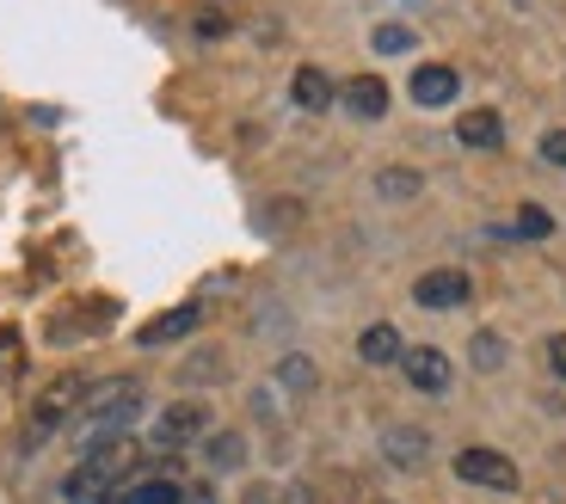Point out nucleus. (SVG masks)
Wrapping results in <instances>:
<instances>
[{"mask_svg": "<svg viewBox=\"0 0 566 504\" xmlns=\"http://www.w3.org/2000/svg\"><path fill=\"white\" fill-rule=\"evenodd\" d=\"M455 480H468V486H486V492H517V462L511 455H499V449H462L455 455Z\"/></svg>", "mask_w": 566, "mask_h": 504, "instance_id": "20e7f679", "label": "nucleus"}, {"mask_svg": "<svg viewBox=\"0 0 566 504\" xmlns=\"http://www.w3.org/2000/svg\"><path fill=\"white\" fill-rule=\"evenodd\" d=\"M542 160H548V167H566V129H548V136H542Z\"/></svg>", "mask_w": 566, "mask_h": 504, "instance_id": "5701e85b", "label": "nucleus"}, {"mask_svg": "<svg viewBox=\"0 0 566 504\" xmlns=\"http://www.w3.org/2000/svg\"><path fill=\"white\" fill-rule=\"evenodd\" d=\"M290 98H296L302 112H326V105L339 98V86L326 81V69H296V81H290Z\"/></svg>", "mask_w": 566, "mask_h": 504, "instance_id": "ddd939ff", "label": "nucleus"}, {"mask_svg": "<svg viewBox=\"0 0 566 504\" xmlns=\"http://www.w3.org/2000/svg\"><path fill=\"white\" fill-rule=\"evenodd\" d=\"M382 455H388V468H424L431 462V437L419 431V424H395V431H382Z\"/></svg>", "mask_w": 566, "mask_h": 504, "instance_id": "6e6552de", "label": "nucleus"}, {"mask_svg": "<svg viewBox=\"0 0 566 504\" xmlns=\"http://www.w3.org/2000/svg\"><path fill=\"white\" fill-rule=\"evenodd\" d=\"M136 462H142L136 437H117V443L86 449L81 462L69 468V480H62V498L69 504H117V486L136 474Z\"/></svg>", "mask_w": 566, "mask_h": 504, "instance_id": "f03ea898", "label": "nucleus"}, {"mask_svg": "<svg viewBox=\"0 0 566 504\" xmlns=\"http://www.w3.org/2000/svg\"><path fill=\"white\" fill-rule=\"evenodd\" d=\"M455 93H462V74L455 69H443V62L412 69V105H450Z\"/></svg>", "mask_w": 566, "mask_h": 504, "instance_id": "9d476101", "label": "nucleus"}, {"mask_svg": "<svg viewBox=\"0 0 566 504\" xmlns=\"http://www.w3.org/2000/svg\"><path fill=\"white\" fill-rule=\"evenodd\" d=\"M357 357H364V364H400V357H407V345H400V333L388 321H376V326H364V338H357Z\"/></svg>", "mask_w": 566, "mask_h": 504, "instance_id": "f8f14e48", "label": "nucleus"}, {"mask_svg": "<svg viewBox=\"0 0 566 504\" xmlns=\"http://www.w3.org/2000/svg\"><path fill=\"white\" fill-rule=\"evenodd\" d=\"M376 191H382V197H419V172H412V167H388V172H376Z\"/></svg>", "mask_w": 566, "mask_h": 504, "instance_id": "a211bd4d", "label": "nucleus"}, {"mask_svg": "<svg viewBox=\"0 0 566 504\" xmlns=\"http://www.w3.org/2000/svg\"><path fill=\"white\" fill-rule=\"evenodd\" d=\"M376 50H382V56H400V50H412V31L407 25H376Z\"/></svg>", "mask_w": 566, "mask_h": 504, "instance_id": "412c9836", "label": "nucleus"}, {"mask_svg": "<svg viewBox=\"0 0 566 504\" xmlns=\"http://www.w3.org/2000/svg\"><path fill=\"white\" fill-rule=\"evenodd\" d=\"M412 302H419V308H462L468 271H424V277L412 283Z\"/></svg>", "mask_w": 566, "mask_h": 504, "instance_id": "0eeeda50", "label": "nucleus"}, {"mask_svg": "<svg viewBox=\"0 0 566 504\" xmlns=\"http://www.w3.org/2000/svg\"><path fill=\"white\" fill-rule=\"evenodd\" d=\"M468 357H474V369H481V376H493V369H505L511 345H505L499 333H474V345H468Z\"/></svg>", "mask_w": 566, "mask_h": 504, "instance_id": "dca6fc26", "label": "nucleus"}, {"mask_svg": "<svg viewBox=\"0 0 566 504\" xmlns=\"http://www.w3.org/2000/svg\"><path fill=\"white\" fill-rule=\"evenodd\" d=\"M191 437H210V407H203V400H179V407H167L155 419V431H148V443L179 449V443H191Z\"/></svg>", "mask_w": 566, "mask_h": 504, "instance_id": "39448f33", "label": "nucleus"}, {"mask_svg": "<svg viewBox=\"0 0 566 504\" xmlns=\"http://www.w3.org/2000/svg\"><path fill=\"white\" fill-rule=\"evenodd\" d=\"M228 25H234L228 7H203V13H198V38H228Z\"/></svg>", "mask_w": 566, "mask_h": 504, "instance_id": "4be33fe9", "label": "nucleus"}, {"mask_svg": "<svg viewBox=\"0 0 566 504\" xmlns=\"http://www.w3.org/2000/svg\"><path fill=\"white\" fill-rule=\"evenodd\" d=\"M400 369H407V381L419 393H443V388H450V357H443L438 345H412L407 357H400Z\"/></svg>", "mask_w": 566, "mask_h": 504, "instance_id": "423d86ee", "label": "nucleus"}, {"mask_svg": "<svg viewBox=\"0 0 566 504\" xmlns=\"http://www.w3.org/2000/svg\"><path fill=\"white\" fill-rule=\"evenodd\" d=\"M548 210H542V203H524V210H517V222H511V234H524V240H542L548 234Z\"/></svg>", "mask_w": 566, "mask_h": 504, "instance_id": "aec40b11", "label": "nucleus"}, {"mask_svg": "<svg viewBox=\"0 0 566 504\" xmlns=\"http://www.w3.org/2000/svg\"><path fill=\"white\" fill-rule=\"evenodd\" d=\"M142 412V381L136 376H117V381H99V388H86L81 412H74V443L86 449H99V443H117V437L129 431V419Z\"/></svg>", "mask_w": 566, "mask_h": 504, "instance_id": "f257e3e1", "label": "nucleus"}, {"mask_svg": "<svg viewBox=\"0 0 566 504\" xmlns=\"http://www.w3.org/2000/svg\"><path fill=\"white\" fill-rule=\"evenodd\" d=\"M198 321H203V314L191 308V302H185V308H172V314H160V321H148V326H142V333H136V345H142V350H148V345H172V338L198 333Z\"/></svg>", "mask_w": 566, "mask_h": 504, "instance_id": "9b49d317", "label": "nucleus"}, {"mask_svg": "<svg viewBox=\"0 0 566 504\" xmlns=\"http://www.w3.org/2000/svg\"><path fill=\"white\" fill-rule=\"evenodd\" d=\"M455 136H462V148H499L505 124H499V112H468V117H455Z\"/></svg>", "mask_w": 566, "mask_h": 504, "instance_id": "4468645a", "label": "nucleus"}, {"mask_svg": "<svg viewBox=\"0 0 566 504\" xmlns=\"http://www.w3.org/2000/svg\"><path fill=\"white\" fill-rule=\"evenodd\" d=\"M277 381H283L290 393H308V388H314V364H308V357H283V364H277Z\"/></svg>", "mask_w": 566, "mask_h": 504, "instance_id": "6ab92c4d", "label": "nucleus"}, {"mask_svg": "<svg viewBox=\"0 0 566 504\" xmlns=\"http://www.w3.org/2000/svg\"><path fill=\"white\" fill-rule=\"evenodd\" d=\"M203 462H210L216 474H234V468H247V437H241V431H216L210 443H203Z\"/></svg>", "mask_w": 566, "mask_h": 504, "instance_id": "2eb2a0df", "label": "nucleus"}, {"mask_svg": "<svg viewBox=\"0 0 566 504\" xmlns=\"http://www.w3.org/2000/svg\"><path fill=\"white\" fill-rule=\"evenodd\" d=\"M339 105L352 117H364V124H376V117L388 112V86L376 81V74H352V81L339 86Z\"/></svg>", "mask_w": 566, "mask_h": 504, "instance_id": "1a4fd4ad", "label": "nucleus"}, {"mask_svg": "<svg viewBox=\"0 0 566 504\" xmlns=\"http://www.w3.org/2000/svg\"><path fill=\"white\" fill-rule=\"evenodd\" d=\"M548 369H554V376H566V333L548 338Z\"/></svg>", "mask_w": 566, "mask_h": 504, "instance_id": "b1692460", "label": "nucleus"}, {"mask_svg": "<svg viewBox=\"0 0 566 504\" xmlns=\"http://www.w3.org/2000/svg\"><path fill=\"white\" fill-rule=\"evenodd\" d=\"M86 388H93L86 376H56L50 381V388L38 393V407H31V437H50V431H62V424H74Z\"/></svg>", "mask_w": 566, "mask_h": 504, "instance_id": "7ed1b4c3", "label": "nucleus"}, {"mask_svg": "<svg viewBox=\"0 0 566 504\" xmlns=\"http://www.w3.org/2000/svg\"><path fill=\"white\" fill-rule=\"evenodd\" d=\"M117 504H179V486L172 480H136L129 492H117Z\"/></svg>", "mask_w": 566, "mask_h": 504, "instance_id": "f3484780", "label": "nucleus"}, {"mask_svg": "<svg viewBox=\"0 0 566 504\" xmlns=\"http://www.w3.org/2000/svg\"><path fill=\"white\" fill-rule=\"evenodd\" d=\"M376 504H388V498H376Z\"/></svg>", "mask_w": 566, "mask_h": 504, "instance_id": "393cba45", "label": "nucleus"}]
</instances>
